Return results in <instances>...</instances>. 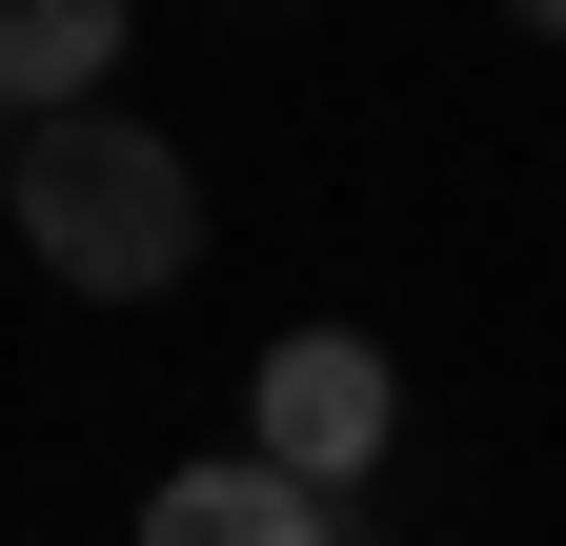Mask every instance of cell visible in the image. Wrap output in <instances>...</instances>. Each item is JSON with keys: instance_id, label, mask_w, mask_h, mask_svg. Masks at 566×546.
I'll use <instances>...</instances> for the list:
<instances>
[{"instance_id": "obj_1", "label": "cell", "mask_w": 566, "mask_h": 546, "mask_svg": "<svg viewBox=\"0 0 566 546\" xmlns=\"http://www.w3.org/2000/svg\"><path fill=\"white\" fill-rule=\"evenodd\" d=\"M0 223L41 243V284H61V304H163L182 263H202V182H182V143H163V122L61 102V122H21Z\"/></svg>"}, {"instance_id": "obj_2", "label": "cell", "mask_w": 566, "mask_h": 546, "mask_svg": "<svg viewBox=\"0 0 566 546\" xmlns=\"http://www.w3.org/2000/svg\"><path fill=\"white\" fill-rule=\"evenodd\" d=\"M385 426H405V385H385L365 324H283L263 385H243V445L304 465V486H385Z\"/></svg>"}, {"instance_id": "obj_4", "label": "cell", "mask_w": 566, "mask_h": 546, "mask_svg": "<svg viewBox=\"0 0 566 546\" xmlns=\"http://www.w3.org/2000/svg\"><path fill=\"white\" fill-rule=\"evenodd\" d=\"M122 21H142V0H0V102H21V122L102 102L122 82Z\"/></svg>"}, {"instance_id": "obj_6", "label": "cell", "mask_w": 566, "mask_h": 546, "mask_svg": "<svg viewBox=\"0 0 566 546\" xmlns=\"http://www.w3.org/2000/svg\"><path fill=\"white\" fill-rule=\"evenodd\" d=\"M0 182H21V102H0Z\"/></svg>"}, {"instance_id": "obj_3", "label": "cell", "mask_w": 566, "mask_h": 546, "mask_svg": "<svg viewBox=\"0 0 566 546\" xmlns=\"http://www.w3.org/2000/svg\"><path fill=\"white\" fill-rule=\"evenodd\" d=\"M142 546H365V486H304L263 445H202L142 486Z\"/></svg>"}, {"instance_id": "obj_5", "label": "cell", "mask_w": 566, "mask_h": 546, "mask_svg": "<svg viewBox=\"0 0 566 546\" xmlns=\"http://www.w3.org/2000/svg\"><path fill=\"white\" fill-rule=\"evenodd\" d=\"M506 21H526V41H566V0H506Z\"/></svg>"}]
</instances>
